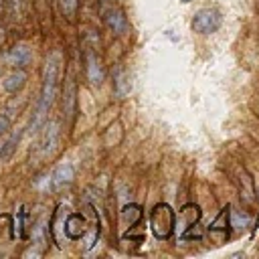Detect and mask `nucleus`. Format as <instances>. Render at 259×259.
<instances>
[{"label":"nucleus","mask_w":259,"mask_h":259,"mask_svg":"<svg viewBox=\"0 0 259 259\" xmlns=\"http://www.w3.org/2000/svg\"><path fill=\"white\" fill-rule=\"evenodd\" d=\"M4 89L8 91V93H18V91H22V87L26 85V73L22 71V69H14L12 73H8L6 75V79H4Z\"/></svg>","instance_id":"2eb2a0df"},{"label":"nucleus","mask_w":259,"mask_h":259,"mask_svg":"<svg viewBox=\"0 0 259 259\" xmlns=\"http://www.w3.org/2000/svg\"><path fill=\"white\" fill-rule=\"evenodd\" d=\"M85 231H87V219H85V214H81V212L67 214V219H65V235H67V239L79 241V239H83Z\"/></svg>","instance_id":"0eeeda50"},{"label":"nucleus","mask_w":259,"mask_h":259,"mask_svg":"<svg viewBox=\"0 0 259 259\" xmlns=\"http://www.w3.org/2000/svg\"><path fill=\"white\" fill-rule=\"evenodd\" d=\"M257 227H259V217H257Z\"/></svg>","instance_id":"a878e982"},{"label":"nucleus","mask_w":259,"mask_h":259,"mask_svg":"<svg viewBox=\"0 0 259 259\" xmlns=\"http://www.w3.org/2000/svg\"><path fill=\"white\" fill-rule=\"evenodd\" d=\"M229 225H231V206H225L221 210V214L208 225V233L210 235L221 233V241H225L229 237Z\"/></svg>","instance_id":"f8f14e48"},{"label":"nucleus","mask_w":259,"mask_h":259,"mask_svg":"<svg viewBox=\"0 0 259 259\" xmlns=\"http://www.w3.org/2000/svg\"><path fill=\"white\" fill-rule=\"evenodd\" d=\"M221 26V12L214 8H202L192 18V30L198 34H210Z\"/></svg>","instance_id":"7ed1b4c3"},{"label":"nucleus","mask_w":259,"mask_h":259,"mask_svg":"<svg viewBox=\"0 0 259 259\" xmlns=\"http://www.w3.org/2000/svg\"><path fill=\"white\" fill-rule=\"evenodd\" d=\"M6 235L10 241L14 239V219L6 212H0V241H6Z\"/></svg>","instance_id":"a211bd4d"},{"label":"nucleus","mask_w":259,"mask_h":259,"mask_svg":"<svg viewBox=\"0 0 259 259\" xmlns=\"http://www.w3.org/2000/svg\"><path fill=\"white\" fill-rule=\"evenodd\" d=\"M103 22H105L115 34H123V32L127 30V18H125L123 10L117 8V6L103 12Z\"/></svg>","instance_id":"9d476101"},{"label":"nucleus","mask_w":259,"mask_h":259,"mask_svg":"<svg viewBox=\"0 0 259 259\" xmlns=\"http://www.w3.org/2000/svg\"><path fill=\"white\" fill-rule=\"evenodd\" d=\"M198 219H200V208H198L196 204H184V206L180 208V212H178V227H180V235H182L186 229H190L192 225H196V223H198Z\"/></svg>","instance_id":"9b49d317"},{"label":"nucleus","mask_w":259,"mask_h":259,"mask_svg":"<svg viewBox=\"0 0 259 259\" xmlns=\"http://www.w3.org/2000/svg\"><path fill=\"white\" fill-rule=\"evenodd\" d=\"M89 210H91V225L87 227V231H85V241H83V251H89L95 243H97V239H99V233H101V225H99V217H97V210L93 208V206H89Z\"/></svg>","instance_id":"ddd939ff"},{"label":"nucleus","mask_w":259,"mask_h":259,"mask_svg":"<svg viewBox=\"0 0 259 259\" xmlns=\"http://www.w3.org/2000/svg\"><path fill=\"white\" fill-rule=\"evenodd\" d=\"M121 219H123L125 225L132 229V227H136V225L140 223V219H142V208H140L138 204H125V206L121 208Z\"/></svg>","instance_id":"f3484780"},{"label":"nucleus","mask_w":259,"mask_h":259,"mask_svg":"<svg viewBox=\"0 0 259 259\" xmlns=\"http://www.w3.org/2000/svg\"><path fill=\"white\" fill-rule=\"evenodd\" d=\"M61 10L69 18L75 16V12H77V0H61Z\"/></svg>","instance_id":"412c9836"},{"label":"nucleus","mask_w":259,"mask_h":259,"mask_svg":"<svg viewBox=\"0 0 259 259\" xmlns=\"http://www.w3.org/2000/svg\"><path fill=\"white\" fill-rule=\"evenodd\" d=\"M67 210L69 208L65 204H59L57 210L51 217V223H49V233H51L53 243H57V247H63L65 245V239H67V235H65V219L69 214Z\"/></svg>","instance_id":"20e7f679"},{"label":"nucleus","mask_w":259,"mask_h":259,"mask_svg":"<svg viewBox=\"0 0 259 259\" xmlns=\"http://www.w3.org/2000/svg\"><path fill=\"white\" fill-rule=\"evenodd\" d=\"M24 210H18V214L14 217V239H26V227H24Z\"/></svg>","instance_id":"aec40b11"},{"label":"nucleus","mask_w":259,"mask_h":259,"mask_svg":"<svg viewBox=\"0 0 259 259\" xmlns=\"http://www.w3.org/2000/svg\"><path fill=\"white\" fill-rule=\"evenodd\" d=\"M59 138H61V130L57 121H45V132H42V140H40V152L42 156H53L57 146H59Z\"/></svg>","instance_id":"423d86ee"},{"label":"nucleus","mask_w":259,"mask_h":259,"mask_svg":"<svg viewBox=\"0 0 259 259\" xmlns=\"http://www.w3.org/2000/svg\"><path fill=\"white\" fill-rule=\"evenodd\" d=\"M59 73H61V59L59 55H51L45 63V71H42V87H40V97L36 101L34 113L30 117L28 130L36 132L45 125L47 121V113L53 107V101L57 97V85H59Z\"/></svg>","instance_id":"f257e3e1"},{"label":"nucleus","mask_w":259,"mask_h":259,"mask_svg":"<svg viewBox=\"0 0 259 259\" xmlns=\"http://www.w3.org/2000/svg\"><path fill=\"white\" fill-rule=\"evenodd\" d=\"M239 190H241V198L245 202H255V186H253V178L249 176V172L245 168H239Z\"/></svg>","instance_id":"4468645a"},{"label":"nucleus","mask_w":259,"mask_h":259,"mask_svg":"<svg viewBox=\"0 0 259 259\" xmlns=\"http://www.w3.org/2000/svg\"><path fill=\"white\" fill-rule=\"evenodd\" d=\"M20 136H22V132H14V134H10V138L0 146V160H10V156L16 152V146H18V142H20Z\"/></svg>","instance_id":"dca6fc26"},{"label":"nucleus","mask_w":259,"mask_h":259,"mask_svg":"<svg viewBox=\"0 0 259 259\" xmlns=\"http://www.w3.org/2000/svg\"><path fill=\"white\" fill-rule=\"evenodd\" d=\"M73 178H75V170H73V166H71L69 162H65V164H59V166L53 170V174H51V184H53L55 190H63V188H67V186L73 182Z\"/></svg>","instance_id":"1a4fd4ad"},{"label":"nucleus","mask_w":259,"mask_h":259,"mask_svg":"<svg viewBox=\"0 0 259 259\" xmlns=\"http://www.w3.org/2000/svg\"><path fill=\"white\" fill-rule=\"evenodd\" d=\"M231 225H233V227H237V229H245V227L249 225V217H247V214H243V217H241V214H237V212H235V214H233V223H231Z\"/></svg>","instance_id":"4be33fe9"},{"label":"nucleus","mask_w":259,"mask_h":259,"mask_svg":"<svg viewBox=\"0 0 259 259\" xmlns=\"http://www.w3.org/2000/svg\"><path fill=\"white\" fill-rule=\"evenodd\" d=\"M182 2H184V4H188V2H192V0H182Z\"/></svg>","instance_id":"393cba45"},{"label":"nucleus","mask_w":259,"mask_h":259,"mask_svg":"<svg viewBox=\"0 0 259 259\" xmlns=\"http://www.w3.org/2000/svg\"><path fill=\"white\" fill-rule=\"evenodd\" d=\"M8 130H10V117H8V115H4V113H0V138H2V136H6V134H8Z\"/></svg>","instance_id":"5701e85b"},{"label":"nucleus","mask_w":259,"mask_h":259,"mask_svg":"<svg viewBox=\"0 0 259 259\" xmlns=\"http://www.w3.org/2000/svg\"><path fill=\"white\" fill-rule=\"evenodd\" d=\"M32 61V51L26 45H14L4 53V63L12 69H24Z\"/></svg>","instance_id":"39448f33"},{"label":"nucleus","mask_w":259,"mask_h":259,"mask_svg":"<svg viewBox=\"0 0 259 259\" xmlns=\"http://www.w3.org/2000/svg\"><path fill=\"white\" fill-rule=\"evenodd\" d=\"M115 93L119 95V97H123V95H127L130 93V89H132V81H130V75L125 73V71H119L117 75H115Z\"/></svg>","instance_id":"6ab92c4d"},{"label":"nucleus","mask_w":259,"mask_h":259,"mask_svg":"<svg viewBox=\"0 0 259 259\" xmlns=\"http://www.w3.org/2000/svg\"><path fill=\"white\" fill-rule=\"evenodd\" d=\"M176 227V214L170 208V204L160 202L150 212V229L156 235V239H168Z\"/></svg>","instance_id":"f03ea898"},{"label":"nucleus","mask_w":259,"mask_h":259,"mask_svg":"<svg viewBox=\"0 0 259 259\" xmlns=\"http://www.w3.org/2000/svg\"><path fill=\"white\" fill-rule=\"evenodd\" d=\"M2 8H4V0H0V12H2Z\"/></svg>","instance_id":"b1692460"},{"label":"nucleus","mask_w":259,"mask_h":259,"mask_svg":"<svg viewBox=\"0 0 259 259\" xmlns=\"http://www.w3.org/2000/svg\"><path fill=\"white\" fill-rule=\"evenodd\" d=\"M85 77L91 85H99L103 81V65L91 49L85 51Z\"/></svg>","instance_id":"6e6552de"}]
</instances>
